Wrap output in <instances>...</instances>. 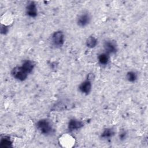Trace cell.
<instances>
[{"label": "cell", "instance_id": "1", "mask_svg": "<svg viewBox=\"0 0 148 148\" xmlns=\"http://www.w3.org/2000/svg\"><path fill=\"white\" fill-rule=\"evenodd\" d=\"M36 128L40 132L45 135H49L54 132L53 124L49 119H43L36 123Z\"/></svg>", "mask_w": 148, "mask_h": 148}, {"label": "cell", "instance_id": "2", "mask_svg": "<svg viewBox=\"0 0 148 148\" xmlns=\"http://www.w3.org/2000/svg\"><path fill=\"white\" fill-rule=\"evenodd\" d=\"M51 42L53 46L56 48L61 47L65 42L64 34L61 31L54 32L51 36Z\"/></svg>", "mask_w": 148, "mask_h": 148}, {"label": "cell", "instance_id": "3", "mask_svg": "<svg viewBox=\"0 0 148 148\" xmlns=\"http://www.w3.org/2000/svg\"><path fill=\"white\" fill-rule=\"evenodd\" d=\"M11 75L15 79L19 81H24L27 79L28 74L21 66H16L11 71Z\"/></svg>", "mask_w": 148, "mask_h": 148}, {"label": "cell", "instance_id": "4", "mask_svg": "<svg viewBox=\"0 0 148 148\" xmlns=\"http://www.w3.org/2000/svg\"><path fill=\"white\" fill-rule=\"evenodd\" d=\"M91 16L88 12H83L79 14L76 23L78 26L80 27H85L88 25L91 21Z\"/></svg>", "mask_w": 148, "mask_h": 148}, {"label": "cell", "instance_id": "5", "mask_svg": "<svg viewBox=\"0 0 148 148\" xmlns=\"http://www.w3.org/2000/svg\"><path fill=\"white\" fill-rule=\"evenodd\" d=\"M103 48L105 52L109 55L115 54L117 51V45L114 40H107L103 43Z\"/></svg>", "mask_w": 148, "mask_h": 148}, {"label": "cell", "instance_id": "6", "mask_svg": "<svg viewBox=\"0 0 148 148\" xmlns=\"http://www.w3.org/2000/svg\"><path fill=\"white\" fill-rule=\"evenodd\" d=\"M59 142L60 144L62 145L63 147H72L73 144H75V138L72 136L65 134L59 138Z\"/></svg>", "mask_w": 148, "mask_h": 148}, {"label": "cell", "instance_id": "7", "mask_svg": "<svg viewBox=\"0 0 148 148\" xmlns=\"http://www.w3.org/2000/svg\"><path fill=\"white\" fill-rule=\"evenodd\" d=\"M25 13L30 17H35L38 14V10L36 3L33 1H29L25 8Z\"/></svg>", "mask_w": 148, "mask_h": 148}, {"label": "cell", "instance_id": "8", "mask_svg": "<svg viewBox=\"0 0 148 148\" xmlns=\"http://www.w3.org/2000/svg\"><path fill=\"white\" fill-rule=\"evenodd\" d=\"M79 89L82 93L85 95H88L91 92L92 89V83L91 80L87 78V80L83 82L79 85Z\"/></svg>", "mask_w": 148, "mask_h": 148}, {"label": "cell", "instance_id": "9", "mask_svg": "<svg viewBox=\"0 0 148 148\" xmlns=\"http://www.w3.org/2000/svg\"><path fill=\"white\" fill-rule=\"evenodd\" d=\"M84 126V123L77 119H71L68 124V130L70 131H75V130H77L79 129H80Z\"/></svg>", "mask_w": 148, "mask_h": 148}, {"label": "cell", "instance_id": "10", "mask_svg": "<svg viewBox=\"0 0 148 148\" xmlns=\"http://www.w3.org/2000/svg\"><path fill=\"white\" fill-rule=\"evenodd\" d=\"M35 64H36L34 61L30 60H27L23 62L21 66L28 74H29L33 71L35 66Z\"/></svg>", "mask_w": 148, "mask_h": 148}, {"label": "cell", "instance_id": "11", "mask_svg": "<svg viewBox=\"0 0 148 148\" xmlns=\"http://www.w3.org/2000/svg\"><path fill=\"white\" fill-rule=\"evenodd\" d=\"M98 60L99 63L102 65H107L110 60V56L106 52L101 53L98 56Z\"/></svg>", "mask_w": 148, "mask_h": 148}, {"label": "cell", "instance_id": "12", "mask_svg": "<svg viewBox=\"0 0 148 148\" xmlns=\"http://www.w3.org/2000/svg\"><path fill=\"white\" fill-rule=\"evenodd\" d=\"M115 132L112 128H105L101 134V138L103 139H109L114 135Z\"/></svg>", "mask_w": 148, "mask_h": 148}, {"label": "cell", "instance_id": "13", "mask_svg": "<svg viewBox=\"0 0 148 148\" xmlns=\"http://www.w3.org/2000/svg\"><path fill=\"white\" fill-rule=\"evenodd\" d=\"M2 147H10L12 146V142L9 136H4L1 138L0 142Z\"/></svg>", "mask_w": 148, "mask_h": 148}, {"label": "cell", "instance_id": "14", "mask_svg": "<svg viewBox=\"0 0 148 148\" xmlns=\"http://www.w3.org/2000/svg\"><path fill=\"white\" fill-rule=\"evenodd\" d=\"M97 43H98L97 39L93 36H89L86 39V46L90 49L94 48L97 46Z\"/></svg>", "mask_w": 148, "mask_h": 148}, {"label": "cell", "instance_id": "15", "mask_svg": "<svg viewBox=\"0 0 148 148\" xmlns=\"http://www.w3.org/2000/svg\"><path fill=\"white\" fill-rule=\"evenodd\" d=\"M126 79L131 83L135 82L138 79V75L135 71H128L126 74Z\"/></svg>", "mask_w": 148, "mask_h": 148}, {"label": "cell", "instance_id": "16", "mask_svg": "<svg viewBox=\"0 0 148 148\" xmlns=\"http://www.w3.org/2000/svg\"><path fill=\"white\" fill-rule=\"evenodd\" d=\"M127 132L125 131H121L119 135V139L121 140H124L125 139L126 137H127Z\"/></svg>", "mask_w": 148, "mask_h": 148}, {"label": "cell", "instance_id": "17", "mask_svg": "<svg viewBox=\"0 0 148 148\" xmlns=\"http://www.w3.org/2000/svg\"><path fill=\"white\" fill-rule=\"evenodd\" d=\"M9 26L7 25H1V34H6L8 33L9 31Z\"/></svg>", "mask_w": 148, "mask_h": 148}]
</instances>
